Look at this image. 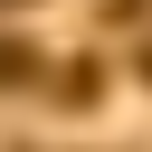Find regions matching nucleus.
<instances>
[{
	"mask_svg": "<svg viewBox=\"0 0 152 152\" xmlns=\"http://www.w3.org/2000/svg\"><path fill=\"white\" fill-rule=\"evenodd\" d=\"M142 76H152V38H142Z\"/></svg>",
	"mask_w": 152,
	"mask_h": 152,
	"instance_id": "obj_1",
	"label": "nucleus"
}]
</instances>
